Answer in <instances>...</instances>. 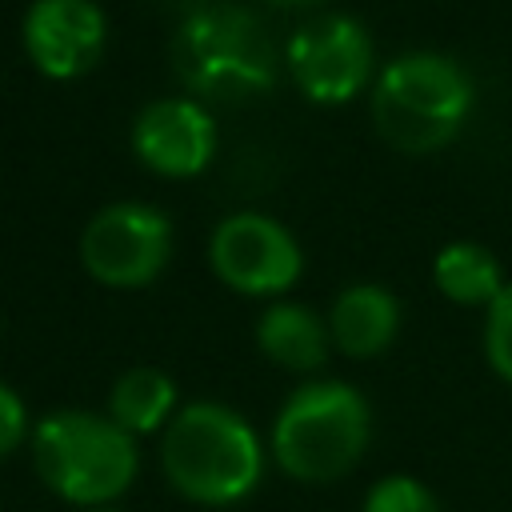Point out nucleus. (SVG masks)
Segmentation results:
<instances>
[{"label":"nucleus","mask_w":512,"mask_h":512,"mask_svg":"<svg viewBox=\"0 0 512 512\" xmlns=\"http://www.w3.org/2000/svg\"><path fill=\"white\" fill-rule=\"evenodd\" d=\"M160 468L188 504L232 508L260 488L268 448L236 408L188 400L160 432Z\"/></svg>","instance_id":"1"},{"label":"nucleus","mask_w":512,"mask_h":512,"mask_svg":"<svg viewBox=\"0 0 512 512\" xmlns=\"http://www.w3.org/2000/svg\"><path fill=\"white\" fill-rule=\"evenodd\" d=\"M172 68L200 104H236L264 96L276 84L280 60L260 16L228 0H208L176 24Z\"/></svg>","instance_id":"2"},{"label":"nucleus","mask_w":512,"mask_h":512,"mask_svg":"<svg viewBox=\"0 0 512 512\" xmlns=\"http://www.w3.org/2000/svg\"><path fill=\"white\" fill-rule=\"evenodd\" d=\"M32 464L52 496L76 508L116 504L140 472L136 436H128L108 412L60 408L32 424Z\"/></svg>","instance_id":"3"},{"label":"nucleus","mask_w":512,"mask_h":512,"mask_svg":"<svg viewBox=\"0 0 512 512\" xmlns=\"http://www.w3.org/2000/svg\"><path fill=\"white\" fill-rule=\"evenodd\" d=\"M372 440V408L348 380H304L272 416V460L284 476L328 484L348 476Z\"/></svg>","instance_id":"4"},{"label":"nucleus","mask_w":512,"mask_h":512,"mask_svg":"<svg viewBox=\"0 0 512 512\" xmlns=\"http://www.w3.org/2000/svg\"><path fill=\"white\" fill-rule=\"evenodd\" d=\"M476 108L472 76L444 52H404L372 80L376 132L412 156L448 148Z\"/></svg>","instance_id":"5"},{"label":"nucleus","mask_w":512,"mask_h":512,"mask_svg":"<svg viewBox=\"0 0 512 512\" xmlns=\"http://www.w3.org/2000/svg\"><path fill=\"white\" fill-rule=\"evenodd\" d=\"M176 248V228L168 212L144 200L104 204L80 232V264L104 288H144L160 280Z\"/></svg>","instance_id":"6"},{"label":"nucleus","mask_w":512,"mask_h":512,"mask_svg":"<svg viewBox=\"0 0 512 512\" xmlns=\"http://www.w3.org/2000/svg\"><path fill=\"white\" fill-rule=\"evenodd\" d=\"M284 68L304 100L348 104L376 80L372 32L348 12L312 16L288 36Z\"/></svg>","instance_id":"7"},{"label":"nucleus","mask_w":512,"mask_h":512,"mask_svg":"<svg viewBox=\"0 0 512 512\" xmlns=\"http://www.w3.org/2000/svg\"><path fill=\"white\" fill-rule=\"evenodd\" d=\"M208 264L224 288L272 300L300 280L304 252L280 220L264 212H232L208 236Z\"/></svg>","instance_id":"8"},{"label":"nucleus","mask_w":512,"mask_h":512,"mask_svg":"<svg viewBox=\"0 0 512 512\" xmlns=\"http://www.w3.org/2000/svg\"><path fill=\"white\" fill-rule=\"evenodd\" d=\"M20 44L44 80H80L108 44V16L96 0H32L20 20Z\"/></svg>","instance_id":"9"},{"label":"nucleus","mask_w":512,"mask_h":512,"mask_svg":"<svg viewBox=\"0 0 512 512\" xmlns=\"http://www.w3.org/2000/svg\"><path fill=\"white\" fill-rule=\"evenodd\" d=\"M216 116L196 96H160L132 120V156L164 180H192L216 156Z\"/></svg>","instance_id":"10"},{"label":"nucleus","mask_w":512,"mask_h":512,"mask_svg":"<svg viewBox=\"0 0 512 512\" xmlns=\"http://www.w3.org/2000/svg\"><path fill=\"white\" fill-rule=\"evenodd\" d=\"M332 348L352 360L380 356L400 332V300L384 284H348L328 308Z\"/></svg>","instance_id":"11"},{"label":"nucleus","mask_w":512,"mask_h":512,"mask_svg":"<svg viewBox=\"0 0 512 512\" xmlns=\"http://www.w3.org/2000/svg\"><path fill=\"white\" fill-rule=\"evenodd\" d=\"M256 348L272 364L308 376V372H320L328 364L332 332H328V320H320L308 304L272 300L256 316Z\"/></svg>","instance_id":"12"},{"label":"nucleus","mask_w":512,"mask_h":512,"mask_svg":"<svg viewBox=\"0 0 512 512\" xmlns=\"http://www.w3.org/2000/svg\"><path fill=\"white\" fill-rule=\"evenodd\" d=\"M104 412L128 432V436H152L164 432L172 424V416L180 412V388L164 368L152 364H136L124 368L112 388H108V404Z\"/></svg>","instance_id":"13"},{"label":"nucleus","mask_w":512,"mask_h":512,"mask_svg":"<svg viewBox=\"0 0 512 512\" xmlns=\"http://www.w3.org/2000/svg\"><path fill=\"white\" fill-rule=\"evenodd\" d=\"M432 284L452 304L488 308L508 280H504V264L492 248H484L476 240H452L432 256Z\"/></svg>","instance_id":"14"},{"label":"nucleus","mask_w":512,"mask_h":512,"mask_svg":"<svg viewBox=\"0 0 512 512\" xmlns=\"http://www.w3.org/2000/svg\"><path fill=\"white\" fill-rule=\"evenodd\" d=\"M484 360L504 384H512V280L484 308Z\"/></svg>","instance_id":"15"},{"label":"nucleus","mask_w":512,"mask_h":512,"mask_svg":"<svg viewBox=\"0 0 512 512\" xmlns=\"http://www.w3.org/2000/svg\"><path fill=\"white\" fill-rule=\"evenodd\" d=\"M364 512H440L436 492L416 476H384L368 488Z\"/></svg>","instance_id":"16"},{"label":"nucleus","mask_w":512,"mask_h":512,"mask_svg":"<svg viewBox=\"0 0 512 512\" xmlns=\"http://www.w3.org/2000/svg\"><path fill=\"white\" fill-rule=\"evenodd\" d=\"M28 436H32L28 408H24L20 392H16V388H8V384L0 380V460H4V456H12Z\"/></svg>","instance_id":"17"},{"label":"nucleus","mask_w":512,"mask_h":512,"mask_svg":"<svg viewBox=\"0 0 512 512\" xmlns=\"http://www.w3.org/2000/svg\"><path fill=\"white\" fill-rule=\"evenodd\" d=\"M268 4H276V8H312L320 0H268Z\"/></svg>","instance_id":"18"},{"label":"nucleus","mask_w":512,"mask_h":512,"mask_svg":"<svg viewBox=\"0 0 512 512\" xmlns=\"http://www.w3.org/2000/svg\"><path fill=\"white\" fill-rule=\"evenodd\" d=\"M88 512H124V508H116V504H108V508H88Z\"/></svg>","instance_id":"19"}]
</instances>
